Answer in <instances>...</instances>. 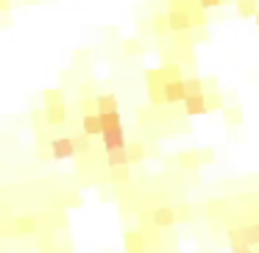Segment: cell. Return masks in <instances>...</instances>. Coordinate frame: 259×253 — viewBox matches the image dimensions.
<instances>
[{
	"label": "cell",
	"mask_w": 259,
	"mask_h": 253,
	"mask_svg": "<svg viewBox=\"0 0 259 253\" xmlns=\"http://www.w3.org/2000/svg\"><path fill=\"white\" fill-rule=\"evenodd\" d=\"M237 12L242 14V17H256L259 14V9H256V0H237Z\"/></svg>",
	"instance_id": "cell-10"
},
{
	"label": "cell",
	"mask_w": 259,
	"mask_h": 253,
	"mask_svg": "<svg viewBox=\"0 0 259 253\" xmlns=\"http://www.w3.org/2000/svg\"><path fill=\"white\" fill-rule=\"evenodd\" d=\"M128 156H131V162H142V159H145V147H142V145H131L128 147Z\"/></svg>",
	"instance_id": "cell-15"
},
{
	"label": "cell",
	"mask_w": 259,
	"mask_h": 253,
	"mask_svg": "<svg viewBox=\"0 0 259 253\" xmlns=\"http://www.w3.org/2000/svg\"><path fill=\"white\" fill-rule=\"evenodd\" d=\"M242 236H245V242H251V245H259V225H245V228H242Z\"/></svg>",
	"instance_id": "cell-14"
},
{
	"label": "cell",
	"mask_w": 259,
	"mask_h": 253,
	"mask_svg": "<svg viewBox=\"0 0 259 253\" xmlns=\"http://www.w3.org/2000/svg\"><path fill=\"white\" fill-rule=\"evenodd\" d=\"M106 162L109 167H125V164H131V156H128V147H117V150H109L106 153Z\"/></svg>",
	"instance_id": "cell-7"
},
{
	"label": "cell",
	"mask_w": 259,
	"mask_h": 253,
	"mask_svg": "<svg viewBox=\"0 0 259 253\" xmlns=\"http://www.w3.org/2000/svg\"><path fill=\"white\" fill-rule=\"evenodd\" d=\"M209 100V109H220V97H206Z\"/></svg>",
	"instance_id": "cell-18"
},
{
	"label": "cell",
	"mask_w": 259,
	"mask_h": 253,
	"mask_svg": "<svg viewBox=\"0 0 259 253\" xmlns=\"http://www.w3.org/2000/svg\"><path fill=\"white\" fill-rule=\"evenodd\" d=\"M184 112L190 114V117H198V114H206V112H209V100H206V95L187 97V100H184Z\"/></svg>",
	"instance_id": "cell-4"
},
{
	"label": "cell",
	"mask_w": 259,
	"mask_h": 253,
	"mask_svg": "<svg viewBox=\"0 0 259 253\" xmlns=\"http://www.w3.org/2000/svg\"><path fill=\"white\" fill-rule=\"evenodd\" d=\"M187 100V81L170 78L164 84V103H184Z\"/></svg>",
	"instance_id": "cell-1"
},
{
	"label": "cell",
	"mask_w": 259,
	"mask_h": 253,
	"mask_svg": "<svg viewBox=\"0 0 259 253\" xmlns=\"http://www.w3.org/2000/svg\"><path fill=\"white\" fill-rule=\"evenodd\" d=\"M176 217H179V214H176V209H170V206H159L156 212H153V223L156 225H170Z\"/></svg>",
	"instance_id": "cell-8"
},
{
	"label": "cell",
	"mask_w": 259,
	"mask_h": 253,
	"mask_svg": "<svg viewBox=\"0 0 259 253\" xmlns=\"http://www.w3.org/2000/svg\"><path fill=\"white\" fill-rule=\"evenodd\" d=\"M81 131H84L87 136H103L101 114H84V120H81Z\"/></svg>",
	"instance_id": "cell-5"
},
{
	"label": "cell",
	"mask_w": 259,
	"mask_h": 253,
	"mask_svg": "<svg viewBox=\"0 0 259 253\" xmlns=\"http://www.w3.org/2000/svg\"><path fill=\"white\" fill-rule=\"evenodd\" d=\"M20 228H25V231H31V228H34V223H31V220H23V223H20Z\"/></svg>",
	"instance_id": "cell-19"
},
{
	"label": "cell",
	"mask_w": 259,
	"mask_h": 253,
	"mask_svg": "<svg viewBox=\"0 0 259 253\" xmlns=\"http://www.w3.org/2000/svg\"><path fill=\"white\" fill-rule=\"evenodd\" d=\"M195 95H203L201 78H190V81H187V97H195Z\"/></svg>",
	"instance_id": "cell-13"
},
{
	"label": "cell",
	"mask_w": 259,
	"mask_h": 253,
	"mask_svg": "<svg viewBox=\"0 0 259 253\" xmlns=\"http://www.w3.org/2000/svg\"><path fill=\"white\" fill-rule=\"evenodd\" d=\"M223 0H201V9H214V6H220Z\"/></svg>",
	"instance_id": "cell-16"
},
{
	"label": "cell",
	"mask_w": 259,
	"mask_h": 253,
	"mask_svg": "<svg viewBox=\"0 0 259 253\" xmlns=\"http://www.w3.org/2000/svg\"><path fill=\"white\" fill-rule=\"evenodd\" d=\"M101 123H103V131L120 128V114H117V112H103V114H101Z\"/></svg>",
	"instance_id": "cell-11"
},
{
	"label": "cell",
	"mask_w": 259,
	"mask_h": 253,
	"mask_svg": "<svg viewBox=\"0 0 259 253\" xmlns=\"http://www.w3.org/2000/svg\"><path fill=\"white\" fill-rule=\"evenodd\" d=\"M48 120H51V123H62L64 120V106L62 103H53V106L48 109Z\"/></svg>",
	"instance_id": "cell-12"
},
{
	"label": "cell",
	"mask_w": 259,
	"mask_h": 253,
	"mask_svg": "<svg viewBox=\"0 0 259 253\" xmlns=\"http://www.w3.org/2000/svg\"><path fill=\"white\" fill-rule=\"evenodd\" d=\"M125 178H128V175H125V173H123V167H120L117 173H114V181H117V184H123Z\"/></svg>",
	"instance_id": "cell-17"
},
{
	"label": "cell",
	"mask_w": 259,
	"mask_h": 253,
	"mask_svg": "<svg viewBox=\"0 0 259 253\" xmlns=\"http://www.w3.org/2000/svg\"><path fill=\"white\" fill-rule=\"evenodd\" d=\"M167 25H170V31H187L192 25V20L187 17V12H170L167 14Z\"/></svg>",
	"instance_id": "cell-6"
},
{
	"label": "cell",
	"mask_w": 259,
	"mask_h": 253,
	"mask_svg": "<svg viewBox=\"0 0 259 253\" xmlns=\"http://www.w3.org/2000/svg\"><path fill=\"white\" fill-rule=\"evenodd\" d=\"M256 25H259V14H256Z\"/></svg>",
	"instance_id": "cell-20"
},
{
	"label": "cell",
	"mask_w": 259,
	"mask_h": 253,
	"mask_svg": "<svg viewBox=\"0 0 259 253\" xmlns=\"http://www.w3.org/2000/svg\"><path fill=\"white\" fill-rule=\"evenodd\" d=\"M103 147L109 150H117V147H125V134H123V125L120 128H109L103 131Z\"/></svg>",
	"instance_id": "cell-3"
},
{
	"label": "cell",
	"mask_w": 259,
	"mask_h": 253,
	"mask_svg": "<svg viewBox=\"0 0 259 253\" xmlns=\"http://www.w3.org/2000/svg\"><path fill=\"white\" fill-rule=\"evenodd\" d=\"M95 103H98V114H103V112H117V97H114V95H101Z\"/></svg>",
	"instance_id": "cell-9"
},
{
	"label": "cell",
	"mask_w": 259,
	"mask_h": 253,
	"mask_svg": "<svg viewBox=\"0 0 259 253\" xmlns=\"http://www.w3.org/2000/svg\"><path fill=\"white\" fill-rule=\"evenodd\" d=\"M75 139H70V136H59V139L51 142V156L53 159H73L75 156Z\"/></svg>",
	"instance_id": "cell-2"
}]
</instances>
